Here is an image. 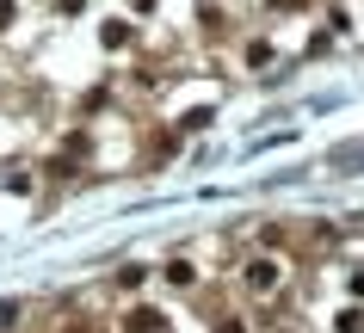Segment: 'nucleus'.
Here are the masks:
<instances>
[{"label": "nucleus", "instance_id": "obj_10", "mask_svg": "<svg viewBox=\"0 0 364 333\" xmlns=\"http://www.w3.org/2000/svg\"><path fill=\"white\" fill-rule=\"evenodd\" d=\"M13 25H19V0H0V38H6Z\"/></svg>", "mask_w": 364, "mask_h": 333}, {"label": "nucleus", "instance_id": "obj_1", "mask_svg": "<svg viewBox=\"0 0 364 333\" xmlns=\"http://www.w3.org/2000/svg\"><path fill=\"white\" fill-rule=\"evenodd\" d=\"M284 278H290L284 253L253 247V253H241V266H235V278H229V290L241 296V302H278V296H284Z\"/></svg>", "mask_w": 364, "mask_h": 333}, {"label": "nucleus", "instance_id": "obj_14", "mask_svg": "<svg viewBox=\"0 0 364 333\" xmlns=\"http://www.w3.org/2000/svg\"><path fill=\"white\" fill-rule=\"evenodd\" d=\"M278 333H296V327H278Z\"/></svg>", "mask_w": 364, "mask_h": 333}, {"label": "nucleus", "instance_id": "obj_12", "mask_svg": "<svg viewBox=\"0 0 364 333\" xmlns=\"http://www.w3.org/2000/svg\"><path fill=\"white\" fill-rule=\"evenodd\" d=\"M315 0H266V13H309Z\"/></svg>", "mask_w": 364, "mask_h": 333}, {"label": "nucleus", "instance_id": "obj_8", "mask_svg": "<svg viewBox=\"0 0 364 333\" xmlns=\"http://www.w3.org/2000/svg\"><path fill=\"white\" fill-rule=\"evenodd\" d=\"M56 333H112V321H105V315H68Z\"/></svg>", "mask_w": 364, "mask_h": 333}, {"label": "nucleus", "instance_id": "obj_5", "mask_svg": "<svg viewBox=\"0 0 364 333\" xmlns=\"http://www.w3.org/2000/svg\"><path fill=\"white\" fill-rule=\"evenodd\" d=\"M149 266H136V259H130V266H117V272H112V290L117 296H142V290H149Z\"/></svg>", "mask_w": 364, "mask_h": 333}, {"label": "nucleus", "instance_id": "obj_9", "mask_svg": "<svg viewBox=\"0 0 364 333\" xmlns=\"http://www.w3.org/2000/svg\"><path fill=\"white\" fill-rule=\"evenodd\" d=\"M241 62H247V68H266L272 62V38H247L241 43Z\"/></svg>", "mask_w": 364, "mask_h": 333}, {"label": "nucleus", "instance_id": "obj_11", "mask_svg": "<svg viewBox=\"0 0 364 333\" xmlns=\"http://www.w3.org/2000/svg\"><path fill=\"white\" fill-rule=\"evenodd\" d=\"M50 6H56L62 19H80V13H87V6H93V0H50Z\"/></svg>", "mask_w": 364, "mask_h": 333}, {"label": "nucleus", "instance_id": "obj_3", "mask_svg": "<svg viewBox=\"0 0 364 333\" xmlns=\"http://www.w3.org/2000/svg\"><path fill=\"white\" fill-rule=\"evenodd\" d=\"M154 278H161V284H167L173 296H198V284H204V266H198V259H186V253H179V259H167V266H161V272H154Z\"/></svg>", "mask_w": 364, "mask_h": 333}, {"label": "nucleus", "instance_id": "obj_2", "mask_svg": "<svg viewBox=\"0 0 364 333\" xmlns=\"http://www.w3.org/2000/svg\"><path fill=\"white\" fill-rule=\"evenodd\" d=\"M117 333H179V327H173L167 309H154V302H130V309L117 315Z\"/></svg>", "mask_w": 364, "mask_h": 333}, {"label": "nucleus", "instance_id": "obj_4", "mask_svg": "<svg viewBox=\"0 0 364 333\" xmlns=\"http://www.w3.org/2000/svg\"><path fill=\"white\" fill-rule=\"evenodd\" d=\"M136 43H142V31H136V19H105L99 25V50H136Z\"/></svg>", "mask_w": 364, "mask_h": 333}, {"label": "nucleus", "instance_id": "obj_7", "mask_svg": "<svg viewBox=\"0 0 364 333\" xmlns=\"http://www.w3.org/2000/svg\"><path fill=\"white\" fill-rule=\"evenodd\" d=\"M210 333H253V315H241V309H216V315H210Z\"/></svg>", "mask_w": 364, "mask_h": 333}, {"label": "nucleus", "instance_id": "obj_13", "mask_svg": "<svg viewBox=\"0 0 364 333\" xmlns=\"http://www.w3.org/2000/svg\"><path fill=\"white\" fill-rule=\"evenodd\" d=\"M130 13H142V19H154V0H130Z\"/></svg>", "mask_w": 364, "mask_h": 333}, {"label": "nucleus", "instance_id": "obj_6", "mask_svg": "<svg viewBox=\"0 0 364 333\" xmlns=\"http://www.w3.org/2000/svg\"><path fill=\"white\" fill-rule=\"evenodd\" d=\"M327 333H364V309H358V302L333 309V315H327Z\"/></svg>", "mask_w": 364, "mask_h": 333}]
</instances>
